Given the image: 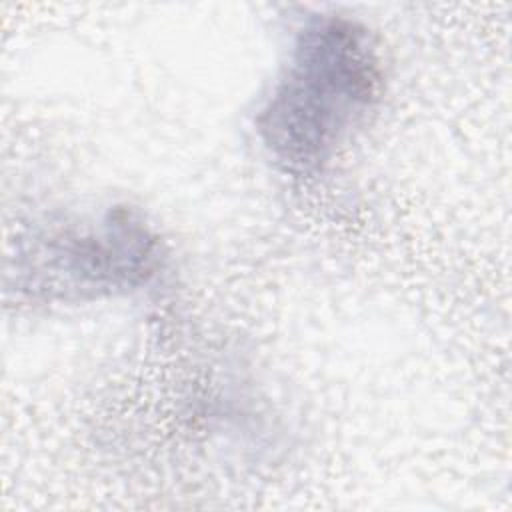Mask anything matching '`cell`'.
<instances>
[{
    "label": "cell",
    "instance_id": "cell-2",
    "mask_svg": "<svg viewBox=\"0 0 512 512\" xmlns=\"http://www.w3.org/2000/svg\"><path fill=\"white\" fill-rule=\"evenodd\" d=\"M162 244L146 218L112 206L98 220L38 228L16 242L14 290L28 300H86L128 292L162 268Z\"/></svg>",
    "mask_w": 512,
    "mask_h": 512
},
{
    "label": "cell",
    "instance_id": "cell-1",
    "mask_svg": "<svg viewBox=\"0 0 512 512\" xmlns=\"http://www.w3.org/2000/svg\"><path fill=\"white\" fill-rule=\"evenodd\" d=\"M382 80L376 44L362 24L338 14L310 18L256 116L266 152L290 176H316L372 112Z\"/></svg>",
    "mask_w": 512,
    "mask_h": 512
}]
</instances>
